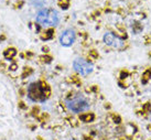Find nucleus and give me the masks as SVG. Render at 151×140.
Returning <instances> with one entry per match:
<instances>
[{
	"mask_svg": "<svg viewBox=\"0 0 151 140\" xmlns=\"http://www.w3.org/2000/svg\"><path fill=\"white\" fill-rule=\"evenodd\" d=\"M60 21L59 12L54 9H42L36 15V22L44 28L55 27Z\"/></svg>",
	"mask_w": 151,
	"mask_h": 140,
	"instance_id": "obj_1",
	"label": "nucleus"
},
{
	"mask_svg": "<svg viewBox=\"0 0 151 140\" xmlns=\"http://www.w3.org/2000/svg\"><path fill=\"white\" fill-rule=\"evenodd\" d=\"M49 95V87L42 83H32L28 88V96L33 102H44Z\"/></svg>",
	"mask_w": 151,
	"mask_h": 140,
	"instance_id": "obj_2",
	"label": "nucleus"
},
{
	"mask_svg": "<svg viewBox=\"0 0 151 140\" xmlns=\"http://www.w3.org/2000/svg\"><path fill=\"white\" fill-rule=\"evenodd\" d=\"M66 106L73 113H82L89 108V103L83 96H75L66 100Z\"/></svg>",
	"mask_w": 151,
	"mask_h": 140,
	"instance_id": "obj_3",
	"label": "nucleus"
},
{
	"mask_svg": "<svg viewBox=\"0 0 151 140\" xmlns=\"http://www.w3.org/2000/svg\"><path fill=\"white\" fill-rule=\"evenodd\" d=\"M73 67L82 76L89 75L93 72V65H92V63H89L88 61L84 60V59H82V57H77V59L74 60Z\"/></svg>",
	"mask_w": 151,
	"mask_h": 140,
	"instance_id": "obj_4",
	"label": "nucleus"
},
{
	"mask_svg": "<svg viewBox=\"0 0 151 140\" xmlns=\"http://www.w3.org/2000/svg\"><path fill=\"white\" fill-rule=\"evenodd\" d=\"M104 42H105V44L116 48V49H120L124 46V41L111 32H106L104 34Z\"/></svg>",
	"mask_w": 151,
	"mask_h": 140,
	"instance_id": "obj_5",
	"label": "nucleus"
},
{
	"mask_svg": "<svg viewBox=\"0 0 151 140\" xmlns=\"http://www.w3.org/2000/svg\"><path fill=\"white\" fill-rule=\"evenodd\" d=\"M75 32L72 29H67V30L63 31L60 36V42L63 46H71L75 42Z\"/></svg>",
	"mask_w": 151,
	"mask_h": 140,
	"instance_id": "obj_6",
	"label": "nucleus"
},
{
	"mask_svg": "<svg viewBox=\"0 0 151 140\" xmlns=\"http://www.w3.org/2000/svg\"><path fill=\"white\" fill-rule=\"evenodd\" d=\"M80 119L83 121V123H92L93 120L95 119V116L92 113H86V114H82Z\"/></svg>",
	"mask_w": 151,
	"mask_h": 140,
	"instance_id": "obj_7",
	"label": "nucleus"
},
{
	"mask_svg": "<svg viewBox=\"0 0 151 140\" xmlns=\"http://www.w3.org/2000/svg\"><path fill=\"white\" fill-rule=\"evenodd\" d=\"M136 132H137L136 126L131 125V124H129V125L126 126V128H125V134H126L128 137H132Z\"/></svg>",
	"mask_w": 151,
	"mask_h": 140,
	"instance_id": "obj_8",
	"label": "nucleus"
},
{
	"mask_svg": "<svg viewBox=\"0 0 151 140\" xmlns=\"http://www.w3.org/2000/svg\"><path fill=\"white\" fill-rule=\"evenodd\" d=\"M15 55V49H8L5 52V56L6 57H12Z\"/></svg>",
	"mask_w": 151,
	"mask_h": 140,
	"instance_id": "obj_9",
	"label": "nucleus"
},
{
	"mask_svg": "<svg viewBox=\"0 0 151 140\" xmlns=\"http://www.w3.org/2000/svg\"><path fill=\"white\" fill-rule=\"evenodd\" d=\"M151 76V72L150 71H148V72H146L145 74H143V83H146L147 80H149V77Z\"/></svg>",
	"mask_w": 151,
	"mask_h": 140,
	"instance_id": "obj_10",
	"label": "nucleus"
},
{
	"mask_svg": "<svg viewBox=\"0 0 151 140\" xmlns=\"http://www.w3.org/2000/svg\"><path fill=\"white\" fill-rule=\"evenodd\" d=\"M113 118H114V121H115L116 124H120L121 123V119H120V117H119V116L116 115V116H114Z\"/></svg>",
	"mask_w": 151,
	"mask_h": 140,
	"instance_id": "obj_11",
	"label": "nucleus"
}]
</instances>
